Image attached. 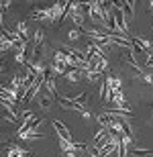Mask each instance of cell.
Returning a JSON list of instances; mask_svg holds the SVG:
<instances>
[{
    "instance_id": "12",
    "label": "cell",
    "mask_w": 153,
    "mask_h": 157,
    "mask_svg": "<svg viewBox=\"0 0 153 157\" xmlns=\"http://www.w3.org/2000/svg\"><path fill=\"white\" fill-rule=\"evenodd\" d=\"M14 61H17V63L27 65V63H29V59H27V53H25V51H17V57H14Z\"/></svg>"
},
{
    "instance_id": "11",
    "label": "cell",
    "mask_w": 153,
    "mask_h": 157,
    "mask_svg": "<svg viewBox=\"0 0 153 157\" xmlns=\"http://www.w3.org/2000/svg\"><path fill=\"white\" fill-rule=\"evenodd\" d=\"M131 153L135 157H145V155H151L149 149H137V147H131Z\"/></svg>"
},
{
    "instance_id": "9",
    "label": "cell",
    "mask_w": 153,
    "mask_h": 157,
    "mask_svg": "<svg viewBox=\"0 0 153 157\" xmlns=\"http://www.w3.org/2000/svg\"><path fill=\"white\" fill-rule=\"evenodd\" d=\"M106 70H108V61H106V57H104V59H98V63H96L94 71H96V74H100V76H102V74H104Z\"/></svg>"
},
{
    "instance_id": "1",
    "label": "cell",
    "mask_w": 153,
    "mask_h": 157,
    "mask_svg": "<svg viewBox=\"0 0 153 157\" xmlns=\"http://www.w3.org/2000/svg\"><path fill=\"white\" fill-rule=\"evenodd\" d=\"M53 128H55V133H57V137L59 139H63V141H70V143H74V139H71V133L70 131H67V128L63 127V122L61 121H55V118H53Z\"/></svg>"
},
{
    "instance_id": "6",
    "label": "cell",
    "mask_w": 153,
    "mask_h": 157,
    "mask_svg": "<svg viewBox=\"0 0 153 157\" xmlns=\"http://www.w3.org/2000/svg\"><path fill=\"white\" fill-rule=\"evenodd\" d=\"M82 74H84L82 67H67V71L63 74V78L70 80V82H78V80H82Z\"/></svg>"
},
{
    "instance_id": "10",
    "label": "cell",
    "mask_w": 153,
    "mask_h": 157,
    "mask_svg": "<svg viewBox=\"0 0 153 157\" xmlns=\"http://www.w3.org/2000/svg\"><path fill=\"white\" fill-rule=\"evenodd\" d=\"M14 33H17L21 39L27 41V23H18V25H17V29H14Z\"/></svg>"
},
{
    "instance_id": "14",
    "label": "cell",
    "mask_w": 153,
    "mask_h": 157,
    "mask_svg": "<svg viewBox=\"0 0 153 157\" xmlns=\"http://www.w3.org/2000/svg\"><path fill=\"white\" fill-rule=\"evenodd\" d=\"M80 35H82V29H71L70 33H67V39H70V41H76Z\"/></svg>"
},
{
    "instance_id": "3",
    "label": "cell",
    "mask_w": 153,
    "mask_h": 157,
    "mask_svg": "<svg viewBox=\"0 0 153 157\" xmlns=\"http://www.w3.org/2000/svg\"><path fill=\"white\" fill-rule=\"evenodd\" d=\"M88 17L94 21V23L104 25V18H102V12L98 8V2H88Z\"/></svg>"
},
{
    "instance_id": "15",
    "label": "cell",
    "mask_w": 153,
    "mask_h": 157,
    "mask_svg": "<svg viewBox=\"0 0 153 157\" xmlns=\"http://www.w3.org/2000/svg\"><path fill=\"white\" fill-rule=\"evenodd\" d=\"M139 80H143L145 84H153V74H147V71H143V74H139Z\"/></svg>"
},
{
    "instance_id": "17",
    "label": "cell",
    "mask_w": 153,
    "mask_h": 157,
    "mask_svg": "<svg viewBox=\"0 0 153 157\" xmlns=\"http://www.w3.org/2000/svg\"><path fill=\"white\" fill-rule=\"evenodd\" d=\"M12 47H14V43H12V41H8V39H2V47H0L2 51H8V49H12Z\"/></svg>"
},
{
    "instance_id": "19",
    "label": "cell",
    "mask_w": 153,
    "mask_h": 157,
    "mask_svg": "<svg viewBox=\"0 0 153 157\" xmlns=\"http://www.w3.org/2000/svg\"><path fill=\"white\" fill-rule=\"evenodd\" d=\"M147 67H151V70H153V51L147 53Z\"/></svg>"
},
{
    "instance_id": "2",
    "label": "cell",
    "mask_w": 153,
    "mask_h": 157,
    "mask_svg": "<svg viewBox=\"0 0 153 157\" xmlns=\"http://www.w3.org/2000/svg\"><path fill=\"white\" fill-rule=\"evenodd\" d=\"M31 151H25L23 147H18L17 143H8L6 145V157H29Z\"/></svg>"
},
{
    "instance_id": "8",
    "label": "cell",
    "mask_w": 153,
    "mask_h": 157,
    "mask_svg": "<svg viewBox=\"0 0 153 157\" xmlns=\"http://www.w3.org/2000/svg\"><path fill=\"white\" fill-rule=\"evenodd\" d=\"M51 102H53V96H39V104H41L43 110H49L51 108Z\"/></svg>"
},
{
    "instance_id": "20",
    "label": "cell",
    "mask_w": 153,
    "mask_h": 157,
    "mask_svg": "<svg viewBox=\"0 0 153 157\" xmlns=\"http://www.w3.org/2000/svg\"><path fill=\"white\" fill-rule=\"evenodd\" d=\"M6 8H10V2H2V12H6Z\"/></svg>"
},
{
    "instance_id": "4",
    "label": "cell",
    "mask_w": 153,
    "mask_h": 157,
    "mask_svg": "<svg viewBox=\"0 0 153 157\" xmlns=\"http://www.w3.org/2000/svg\"><path fill=\"white\" fill-rule=\"evenodd\" d=\"M31 17L35 18V21H49L53 23V8H43V10H35Z\"/></svg>"
},
{
    "instance_id": "5",
    "label": "cell",
    "mask_w": 153,
    "mask_h": 157,
    "mask_svg": "<svg viewBox=\"0 0 153 157\" xmlns=\"http://www.w3.org/2000/svg\"><path fill=\"white\" fill-rule=\"evenodd\" d=\"M133 45L139 47L141 51H145V55L153 51V43H149L147 39H141V37H133Z\"/></svg>"
},
{
    "instance_id": "7",
    "label": "cell",
    "mask_w": 153,
    "mask_h": 157,
    "mask_svg": "<svg viewBox=\"0 0 153 157\" xmlns=\"http://www.w3.org/2000/svg\"><path fill=\"white\" fill-rule=\"evenodd\" d=\"M18 139H29V141H35V139H41V137H45V135L41 133H35V131H23V133H17Z\"/></svg>"
},
{
    "instance_id": "18",
    "label": "cell",
    "mask_w": 153,
    "mask_h": 157,
    "mask_svg": "<svg viewBox=\"0 0 153 157\" xmlns=\"http://www.w3.org/2000/svg\"><path fill=\"white\" fill-rule=\"evenodd\" d=\"M71 100H74V102H78V104H84V100H86V92H80L76 98H71Z\"/></svg>"
},
{
    "instance_id": "22",
    "label": "cell",
    "mask_w": 153,
    "mask_h": 157,
    "mask_svg": "<svg viewBox=\"0 0 153 157\" xmlns=\"http://www.w3.org/2000/svg\"><path fill=\"white\" fill-rule=\"evenodd\" d=\"M88 157H100V155H98V153H92V155H88Z\"/></svg>"
},
{
    "instance_id": "21",
    "label": "cell",
    "mask_w": 153,
    "mask_h": 157,
    "mask_svg": "<svg viewBox=\"0 0 153 157\" xmlns=\"http://www.w3.org/2000/svg\"><path fill=\"white\" fill-rule=\"evenodd\" d=\"M65 157H76V153H74V151H70V153H65Z\"/></svg>"
},
{
    "instance_id": "13",
    "label": "cell",
    "mask_w": 153,
    "mask_h": 157,
    "mask_svg": "<svg viewBox=\"0 0 153 157\" xmlns=\"http://www.w3.org/2000/svg\"><path fill=\"white\" fill-rule=\"evenodd\" d=\"M43 39H45L43 29H37V33H35V45H43Z\"/></svg>"
},
{
    "instance_id": "16",
    "label": "cell",
    "mask_w": 153,
    "mask_h": 157,
    "mask_svg": "<svg viewBox=\"0 0 153 157\" xmlns=\"http://www.w3.org/2000/svg\"><path fill=\"white\" fill-rule=\"evenodd\" d=\"M33 118H35V117H33V112H31V110H25L23 112V121H21V122H23V124H27V122L33 121Z\"/></svg>"
},
{
    "instance_id": "23",
    "label": "cell",
    "mask_w": 153,
    "mask_h": 157,
    "mask_svg": "<svg viewBox=\"0 0 153 157\" xmlns=\"http://www.w3.org/2000/svg\"><path fill=\"white\" fill-rule=\"evenodd\" d=\"M151 8H153V2H151Z\"/></svg>"
}]
</instances>
